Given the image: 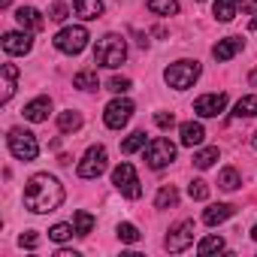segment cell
<instances>
[{
    "label": "cell",
    "instance_id": "obj_23",
    "mask_svg": "<svg viewBox=\"0 0 257 257\" xmlns=\"http://www.w3.org/2000/svg\"><path fill=\"white\" fill-rule=\"evenodd\" d=\"M155 16H179V0H146Z\"/></svg>",
    "mask_w": 257,
    "mask_h": 257
},
{
    "label": "cell",
    "instance_id": "obj_2",
    "mask_svg": "<svg viewBox=\"0 0 257 257\" xmlns=\"http://www.w3.org/2000/svg\"><path fill=\"white\" fill-rule=\"evenodd\" d=\"M124 61H127V43H124V37L106 34V37L97 40V46H94V64H97V67L115 70V67H121Z\"/></svg>",
    "mask_w": 257,
    "mask_h": 257
},
{
    "label": "cell",
    "instance_id": "obj_38",
    "mask_svg": "<svg viewBox=\"0 0 257 257\" xmlns=\"http://www.w3.org/2000/svg\"><path fill=\"white\" fill-rule=\"evenodd\" d=\"M19 242H22V248H37L40 245V233L37 230H28V233H22Z\"/></svg>",
    "mask_w": 257,
    "mask_h": 257
},
{
    "label": "cell",
    "instance_id": "obj_14",
    "mask_svg": "<svg viewBox=\"0 0 257 257\" xmlns=\"http://www.w3.org/2000/svg\"><path fill=\"white\" fill-rule=\"evenodd\" d=\"M179 137H182V146H185V149H194V146H200V143L206 140V131H203L200 121H185V124L179 127Z\"/></svg>",
    "mask_w": 257,
    "mask_h": 257
},
{
    "label": "cell",
    "instance_id": "obj_15",
    "mask_svg": "<svg viewBox=\"0 0 257 257\" xmlns=\"http://www.w3.org/2000/svg\"><path fill=\"white\" fill-rule=\"evenodd\" d=\"M16 19H19V25H22V31H31V34H37V31H43V16H40V10H34V7H22L19 13H16Z\"/></svg>",
    "mask_w": 257,
    "mask_h": 257
},
{
    "label": "cell",
    "instance_id": "obj_30",
    "mask_svg": "<svg viewBox=\"0 0 257 257\" xmlns=\"http://www.w3.org/2000/svg\"><path fill=\"white\" fill-rule=\"evenodd\" d=\"M215 161H218V149H203V152L194 155V167L197 170H209Z\"/></svg>",
    "mask_w": 257,
    "mask_h": 257
},
{
    "label": "cell",
    "instance_id": "obj_11",
    "mask_svg": "<svg viewBox=\"0 0 257 257\" xmlns=\"http://www.w3.org/2000/svg\"><path fill=\"white\" fill-rule=\"evenodd\" d=\"M224 109H227V94L224 91L221 94H203V97L194 100V112L200 118H218Z\"/></svg>",
    "mask_w": 257,
    "mask_h": 257
},
{
    "label": "cell",
    "instance_id": "obj_22",
    "mask_svg": "<svg viewBox=\"0 0 257 257\" xmlns=\"http://www.w3.org/2000/svg\"><path fill=\"white\" fill-rule=\"evenodd\" d=\"M176 203H179V191L173 185H164L158 191V197H155V209H173Z\"/></svg>",
    "mask_w": 257,
    "mask_h": 257
},
{
    "label": "cell",
    "instance_id": "obj_8",
    "mask_svg": "<svg viewBox=\"0 0 257 257\" xmlns=\"http://www.w3.org/2000/svg\"><path fill=\"white\" fill-rule=\"evenodd\" d=\"M131 118H134V103L127 97H118L103 109V121H106V127H112V131H121Z\"/></svg>",
    "mask_w": 257,
    "mask_h": 257
},
{
    "label": "cell",
    "instance_id": "obj_12",
    "mask_svg": "<svg viewBox=\"0 0 257 257\" xmlns=\"http://www.w3.org/2000/svg\"><path fill=\"white\" fill-rule=\"evenodd\" d=\"M31 49H34L31 31H10V34H4V52L7 55H28Z\"/></svg>",
    "mask_w": 257,
    "mask_h": 257
},
{
    "label": "cell",
    "instance_id": "obj_3",
    "mask_svg": "<svg viewBox=\"0 0 257 257\" xmlns=\"http://www.w3.org/2000/svg\"><path fill=\"white\" fill-rule=\"evenodd\" d=\"M164 79H167L170 88L185 91V88H191L200 79V61H188V58L185 61H176V64H170L164 70Z\"/></svg>",
    "mask_w": 257,
    "mask_h": 257
},
{
    "label": "cell",
    "instance_id": "obj_16",
    "mask_svg": "<svg viewBox=\"0 0 257 257\" xmlns=\"http://www.w3.org/2000/svg\"><path fill=\"white\" fill-rule=\"evenodd\" d=\"M49 112H52V100H49V97H37V100H31V103L25 106V118H28V121H34V124L46 121V118H49Z\"/></svg>",
    "mask_w": 257,
    "mask_h": 257
},
{
    "label": "cell",
    "instance_id": "obj_41",
    "mask_svg": "<svg viewBox=\"0 0 257 257\" xmlns=\"http://www.w3.org/2000/svg\"><path fill=\"white\" fill-rule=\"evenodd\" d=\"M251 236H254V239H257V224H254V230H251Z\"/></svg>",
    "mask_w": 257,
    "mask_h": 257
},
{
    "label": "cell",
    "instance_id": "obj_1",
    "mask_svg": "<svg viewBox=\"0 0 257 257\" xmlns=\"http://www.w3.org/2000/svg\"><path fill=\"white\" fill-rule=\"evenodd\" d=\"M64 203V185L49 176V173H37L28 179L25 185V206L34 212V215H49L55 209H61Z\"/></svg>",
    "mask_w": 257,
    "mask_h": 257
},
{
    "label": "cell",
    "instance_id": "obj_40",
    "mask_svg": "<svg viewBox=\"0 0 257 257\" xmlns=\"http://www.w3.org/2000/svg\"><path fill=\"white\" fill-rule=\"evenodd\" d=\"M251 85H254V88H257V70H254V73H251Z\"/></svg>",
    "mask_w": 257,
    "mask_h": 257
},
{
    "label": "cell",
    "instance_id": "obj_10",
    "mask_svg": "<svg viewBox=\"0 0 257 257\" xmlns=\"http://www.w3.org/2000/svg\"><path fill=\"white\" fill-rule=\"evenodd\" d=\"M194 233H197V230H194V221H179L176 227H170V233H167V239H164V248L173 251V254H179V251L191 248Z\"/></svg>",
    "mask_w": 257,
    "mask_h": 257
},
{
    "label": "cell",
    "instance_id": "obj_17",
    "mask_svg": "<svg viewBox=\"0 0 257 257\" xmlns=\"http://www.w3.org/2000/svg\"><path fill=\"white\" fill-rule=\"evenodd\" d=\"M233 212H236V206H230V203H215V206H209V209L203 212V221H206L209 227H218V224H224Z\"/></svg>",
    "mask_w": 257,
    "mask_h": 257
},
{
    "label": "cell",
    "instance_id": "obj_18",
    "mask_svg": "<svg viewBox=\"0 0 257 257\" xmlns=\"http://www.w3.org/2000/svg\"><path fill=\"white\" fill-rule=\"evenodd\" d=\"M0 73H4V94H0V100L10 103L13 94H16V88H19V67L16 64H4V67H0Z\"/></svg>",
    "mask_w": 257,
    "mask_h": 257
},
{
    "label": "cell",
    "instance_id": "obj_32",
    "mask_svg": "<svg viewBox=\"0 0 257 257\" xmlns=\"http://www.w3.org/2000/svg\"><path fill=\"white\" fill-rule=\"evenodd\" d=\"M70 236H76V227H73V224H55V227L49 230V239H52V242H67Z\"/></svg>",
    "mask_w": 257,
    "mask_h": 257
},
{
    "label": "cell",
    "instance_id": "obj_34",
    "mask_svg": "<svg viewBox=\"0 0 257 257\" xmlns=\"http://www.w3.org/2000/svg\"><path fill=\"white\" fill-rule=\"evenodd\" d=\"M242 13H248V31H257V0H242Z\"/></svg>",
    "mask_w": 257,
    "mask_h": 257
},
{
    "label": "cell",
    "instance_id": "obj_13",
    "mask_svg": "<svg viewBox=\"0 0 257 257\" xmlns=\"http://www.w3.org/2000/svg\"><path fill=\"white\" fill-rule=\"evenodd\" d=\"M245 49V40L242 37H227V40H218L215 43V49H212V55H215V61H230V58H236L239 52Z\"/></svg>",
    "mask_w": 257,
    "mask_h": 257
},
{
    "label": "cell",
    "instance_id": "obj_4",
    "mask_svg": "<svg viewBox=\"0 0 257 257\" xmlns=\"http://www.w3.org/2000/svg\"><path fill=\"white\" fill-rule=\"evenodd\" d=\"M7 143H10V152L19 158V161H37V155H40V143H37V137L31 134V131H25V127H13L10 131V137H7Z\"/></svg>",
    "mask_w": 257,
    "mask_h": 257
},
{
    "label": "cell",
    "instance_id": "obj_20",
    "mask_svg": "<svg viewBox=\"0 0 257 257\" xmlns=\"http://www.w3.org/2000/svg\"><path fill=\"white\" fill-rule=\"evenodd\" d=\"M236 10H239V0H215V7H212L215 19H218V22H224V25L236 19Z\"/></svg>",
    "mask_w": 257,
    "mask_h": 257
},
{
    "label": "cell",
    "instance_id": "obj_36",
    "mask_svg": "<svg viewBox=\"0 0 257 257\" xmlns=\"http://www.w3.org/2000/svg\"><path fill=\"white\" fill-rule=\"evenodd\" d=\"M67 16H70V10H67V4H52V10H49V19L52 22H67Z\"/></svg>",
    "mask_w": 257,
    "mask_h": 257
},
{
    "label": "cell",
    "instance_id": "obj_26",
    "mask_svg": "<svg viewBox=\"0 0 257 257\" xmlns=\"http://www.w3.org/2000/svg\"><path fill=\"white\" fill-rule=\"evenodd\" d=\"M73 85H76V88H82V91H97V88H100V82H97V73H94V70H82V73H76V76H73Z\"/></svg>",
    "mask_w": 257,
    "mask_h": 257
},
{
    "label": "cell",
    "instance_id": "obj_33",
    "mask_svg": "<svg viewBox=\"0 0 257 257\" xmlns=\"http://www.w3.org/2000/svg\"><path fill=\"white\" fill-rule=\"evenodd\" d=\"M188 194H191V200H206V197H209V185H206L203 179H194V182L188 185Z\"/></svg>",
    "mask_w": 257,
    "mask_h": 257
},
{
    "label": "cell",
    "instance_id": "obj_21",
    "mask_svg": "<svg viewBox=\"0 0 257 257\" xmlns=\"http://www.w3.org/2000/svg\"><path fill=\"white\" fill-rule=\"evenodd\" d=\"M58 127H61V134H76L79 127H82V115L73 112V109H67V112L58 115Z\"/></svg>",
    "mask_w": 257,
    "mask_h": 257
},
{
    "label": "cell",
    "instance_id": "obj_7",
    "mask_svg": "<svg viewBox=\"0 0 257 257\" xmlns=\"http://www.w3.org/2000/svg\"><path fill=\"white\" fill-rule=\"evenodd\" d=\"M173 161H176V146H173L170 140L158 137V140H152V143L146 146V164H149L152 170H164V167H170Z\"/></svg>",
    "mask_w": 257,
    "mask_h": 257
},
{
    "label": "cell",
    "instance_id": "obj_28",
    "mask_svg": "<svg viewBox=\"0 0 257 257\" xmlns=\"http://www.w3.org/2000/svg\"><path fill=\"white\" fill-rule=\"evenodd\" d=\"M146 146V131H137V134H131L124 143H121V152L124 155H134V152H140Z\"/></svg>",
    "mask_w": 257,
    "mask_h": 257
},
{
    "label": "cell",
    "instance_id": "obj_31",
    "mask_svg": "<svg viewBox=\"0 0 257 257\" xmlns=\"http://www.w3.org/2000/svg\"><path fill=\"white\" fill-rule=\"evenodd\" d=\"M115 233H118V239H121V242H127V245H134V242H140V239H143V233H140L134 224H118V230H115Z\"/></svg>",
    "mask_w": 257,
    "mask_h": 257
},
{
    "label": "cell",
    "instance_id": "obj_9",
    "mask_svg": "<svg viewBox=\"0 0 257 257\" xmlns=\"http://www.w3.org/2000/svg\"><path fill=\"white\" fill-rule=\"evenodd\" d=\"M106 173V149L103 146H91L85 152V158L79 161V176L82 179H100Z\"/></svg>",
    "mask_w": 257,
    "mask_h": 257
},
{
    "label": "cell",
    "instance_id": "obj_25",
    "mask_svg": "<svg viewBox=\"0 0 257 257\" xmlns=\"http://www.w3.org/2000/svg\"><path fill=\"white\" fill-rule=\"evenodd\" d=\"M254 115H257V97H254V94H248V97H242V100L236 103L233 118H254Z\"/></svg>",
    "mask_w": 257,
    "mask_h": 257
},
{
    "label": "cell",
    "instance_id": "obj_35",
    "mask_svg": "<svg viewBox=\"0 0 257 257\" xmlns=\"http://www.w3.org/2000/svg\"><path fill=\"white\" fill-rule=\"evenodd\" d=\"M112 94H124V91H131V79H124V76H115V79H109V85H106Z\"/></svg>",
    "mask_w": 257,
    "mask_h": 257
},
{
    "label": "cell",
    "instance_id": "obj_42",
    "mask_svg": "<svg viewBox=\"0 0 257 257\" xmlns=\"http://www.w3.org/2000/svg\"><path fill=\"white\" fill-rule=\"evenodd\" d=\"M197 4H200V0H197Z\"/></svg>",
    "mask_w": 257,
    "mask_h": 257
},
{
    "label": "cell",
    "instance_id": "obj_19",
    "mask_svg": "<svg viewBox=\"0 0 257 257\" xmlns=\"http://www.w3.org/2000/svg\"><path fill=\"white\" fill-rule=\"evenodd\" d=\"M73 10L85 22H97L103 16V4H100V0H73Z\"/></svg>",
    "mask_w": 257,
    "mask_h": 257
},
{
    "label": "cell",
    "instance_id": "obj_39",
    "mask_svg": "<svg viewBox=\"0 0 257 257\" xmlns=\"http://www.w3.org/2000/svg\"><path fill=\"white\" fill-rule=\"evenodd\" d=\"M58 257H79V254H76V251H67V248H61V251H58Z\"/></svg>",
    "mask_w": 257,
    "mask_h": 257
},
{
    "label": "cell",
    "instance_id": "obj_5",
    "mask_svg": "<svg viewBox=\"0 0 257 257\" xmlns=\"http://www.w3.org/2000/svg\"><path fill=\"white\" fill-rule=\"evenodd\" d=\"M112 185L124 194V197H131V200H140L143 197V185H140V176H137V170L131 167V164H118L115 170H112Z\"/></svg>",
    "mask_w": 257,
    "mask_h": 257
},
{
    "label": "cell",
    "instance_id": "obj_27",
    "mask_svg": "<svg viewBox=\"0 0 257 257\" xmlns=\"http://www.w3.org/2000/svg\"><path fill=\"white\" fill-rule=\"evenodd\" d=\"M239 185H242V179H239V173H236L233 167L221 170V176H218V188H221V191H236Z\"/></svg>",
    "mask_w": 257,
    "mask_h": 257
},
{
    "label": "cell",
    "instance_id": "obj_6",
    "mask_svg": "<svg viewBox=\"0 0 257 257\" xmlns=\"http://www.w3.org/2000/svg\"><path fill=\"white\" fill-rule=\"evenodd\" d=\"M88 40H91L88 31L82 25H73V28H64V31L55 34V49L64 52V55H79L88 46Z\"/></svg>",
    "mask_w": 257,
    "mask_h": 257
},
{
    "label": "cell",
    "instance_id": "obj_37",
    "mask_svg": "<svg viewBox=\"0 0 257 257\" xmlns=\"http://www.w3.org/2000/svg\"><path fill=\"white\" fill-rule=\"evenodd\" d=\"M155 124L161 127V131H170V127L176 124V115H173V112H158V115H155Z\"/></svg>",
    "mask_w": 257,
    "mask_h": 257
},
{
    "label": "cell",
    "instance_id": "obj_29",
    "mask_svg": "<svg viewBox=\"0 0 257 257\" xmlns=\"http://www.w3.org/2000/svg\"><path fill=\"white\" fill-rule=\"evenodd\" d=\"M215 251H224V239H221V236H206V239L197 245V254H200V257L215 254Z\"/></svg>",
    "mask_w": 257,
    "mask_h": 257
},
{
    "label": "cell",
    "instance_id": "obj_24",
    "mask_svg": "<svg viewBox=\"0 0 257 257\" xmlns=\"http://www.w3.org/2000/svg\"><path fill=\"white\" fill-rule=\"evenodd\" d=\"M73 227H76V236H88V233L94 230V215L85 212V209H79V212L73 215Z\"/></svg>",
    "mask_w": 257,
    "mask_h": 257
}]
</instances>
